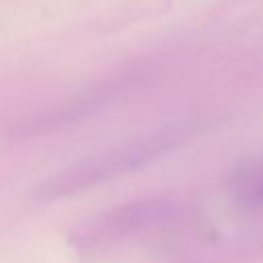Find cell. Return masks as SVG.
I'll use <instances>...</instances> for the list:
<instances>
[{"mask_svg":"<svg viewBox=\"0 0 263 263\" xmlns=\"http://www.w3.org/2000/svg\"><path fill=\"white\" fill-rule=\"evenodd\" d=\"M185 138L181 127H166L160 132L146 134L142 138L129 140L125 144L107 148L97 154H88L68 166L60 168L53 177H49L41 187L39 195L45 199L66 197L84 189H90L103 181L115 179L119 175H127L144 164L160 158L171 148L181 144Z\"/></svg>","mask_w":263,"mask_h":263,"instance_id":"6da1fadb","label":"cell"},{"mask_svg":"<svg viewBox=\"0 0 263 263\" xmlns=\"http://www.w3.org/2000/svg\"><path fill=\"white\" fill-rule=\"evenodd\" d=\"M168 210H171V203H162L156 199L142 201L136 205L117 208V210L105 214L101 220H95L90 226H82L76 232V238L88 247L119 240L134 230H140L156 220H162Z\"/></svg>","mask_w":263,"mask_h":263,"instance_id":"7a4b0ae2","label":"cell"},{"mask_svg":"<svg viewBox=\"0 0 263 263\" xmlns=\"http://www.w3.org/2000/svg\"><path fill=\"white\" fill-rule=\"evenodd\" d=\"M230 187L238 199L263 208V156L238 164L230 177Z\"/></svg>","mask_w":263,"mask_h":263,"instance_id":"3957f363","label":"cell"}]
</instances>
